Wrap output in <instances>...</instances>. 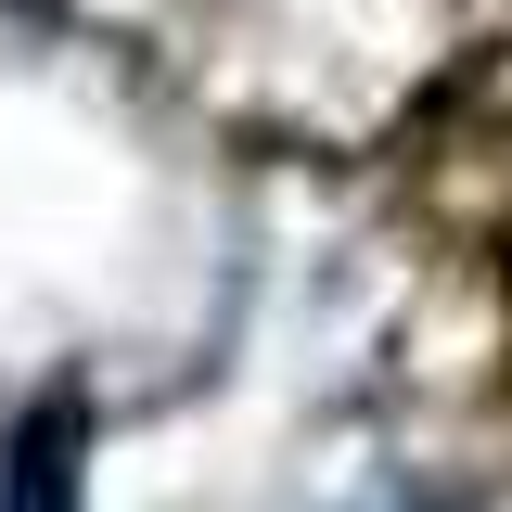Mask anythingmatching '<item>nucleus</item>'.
I'll list each match as a JSON object with an SVG mask.
<instances>
[{"label":"nucleus","mask_w":512,"mask_h":512,"mask_svg":"<svg viewBox=\"0 0 512 512\" xmlns=\"http://www.w3.org/2000/svg\"><path fill=\"white\" fill-rule=\"evenodd\" d=\"M77 487V410H39L26 423V474H13V512H64Z\"/></svg>","instance_id":"nucleus-1"},{"label":"nucleus","mask_w":512,"mask_h":512,"mask_svg":"<svg viewBox=\"0 0 512 512\" xmlns=\"http://www.w3.org/2000/svg\"><path fill=\"white\" fill-rule=\"evenodd\" d=\"M333 512H461L448 487H410V474H372L359 500H333Z\"/></svg>","instance_id":"nucleus-2"}]
</instances>
